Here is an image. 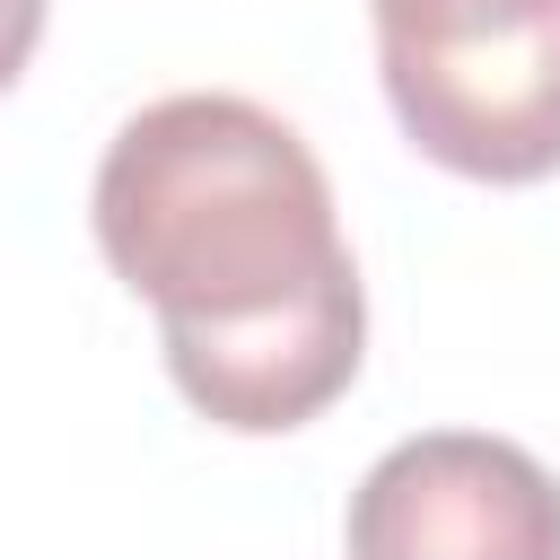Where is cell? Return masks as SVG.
<instances>
[{
    "instance_id": "cell-5",
    "label": "cell",
    "mask_w": 560,
    "mask_h": 560,
    "mask_svg": "<svg viewBox=\"0 0 560 560\" xmlns=\"http://www.w3.org/2000/svg\"><path fill=\"white\" fill-rule=\"evenodd\" d=\"M368 9H376V0H368Z\"/></svg>"
},
{
    "instance_id": "cell-1",
    "label": "cell",
    "mask_w": 560,
    "mask_h": 560,
    "mask_svg": "<svg viewBox=\"0 0 560 560\" xmlns=\"http://www.w3.org/2000/svg\"><path fill=\"white\" fill-rule=\"evenodd\" d=\"M96 245L158 306L175 394L245 438L315 420L368 350V298L315 149L254 96H158L96 166Z\"/></svg>"
},
{
    "instance_id": "cell-4",
    "label": "cell",
    "mask_w": 560,
    "mask_h": 560,
    "mask_svg": "<svg viewBox=\"0 0 560 560\" xmlns=\"http://www.w3.org/2000/svg\"><path fill=\"white\" fill-rule=\"evenodd\" d=\"M44 9H52V0H0V96H9V88H18V70L35 61Z\"/></svg>"
},
{
    "instance_id": "cell-2",
    "label": "cell",
    "mask_w": 560,
    "mask_h": 560,
    "mask_svg": "<svg viewBox=\"0 0 560 560\" xmlns=\"http://www.w3.org/2000/svg\"><path fill=\"white\" fill-rule=\"evenodd\" d=\"M376 61L394 122L446 175H560V0H376Z\"/></svg>"
},
{
    "instance_id": "cell-3",
    "label": "cell",
    "mask_w": 560,
    "mask_h": 560,
    "mask_svg": "<svg viewBox=\"0 0 560 560\" xmlns=\"http://www.w3.org/2000/svg\"><path fill=\"white\" fill-rule=\"evenodd\" d=\"M350 560H560V472L481 429H429L350 490Z\"/></svg>"
}]
</instances>
